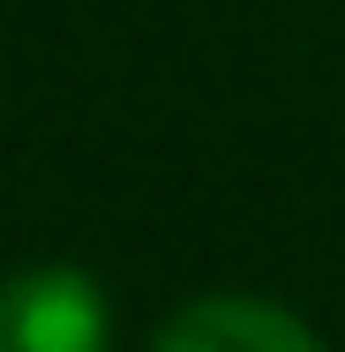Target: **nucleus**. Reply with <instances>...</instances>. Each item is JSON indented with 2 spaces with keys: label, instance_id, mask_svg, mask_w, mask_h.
Returning a JSON list of instances; mask_svg holds the SVG:
<instances>
[{
  "label": "nucleus",
  "instance_id": "f03ea898",
  "mask_svg": "<svg viewBox=\"0 0 345 352\" xmlns=\"http://www.w3.org/2000/svg\"><path fill=\"white\" fill-rule=\"evenodd\" d=\"M150 352H323L315 330L278 307V300H255V292H203L188 300Z\"/></svg>",
  "mask_w": 345,
  "mask_h": 352
},
{
  "label": "nucleus",
  "instance_id": "f257e3e1",
  "mask_svg": "<svg viewBox=\"0 0 345 352\" xmlns=\"http://www.w3.org/2000/svg\"><path fill=\"white\" fill-rule=\"evenodd\" d=\"M0 352H113V300L75 263L0 278Z\"/></svg>",
  "mask_w": 345,
  "mask_h": 352
}]
</instances>
